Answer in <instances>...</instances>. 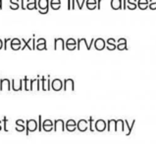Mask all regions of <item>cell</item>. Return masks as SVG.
I'll list each match as a JSON object with an SVG mask.
<instances>
[{"mask_svg":"<svg viewBox=\"0 0 156 144\" xmlns=\"http://www.w3.org/2000/svg\"><path fill=\"white\" fill-rule=\"evenodd\" d=\"M19 3H11L10 4V9L11 10H17L19 9Z\"/></svg>","mask_w":156,"mask_h":144,"instance_id":"20","label":"cell"},{"mask_svg":"<svg viewBox=\"0 0 156 144\" xmlns=\"http://www.w3.org/2000/svg\"><path fill=\"white\" fill-rule=\"evenodd\" d=\"M25 2H26V0H21V8L23 10H26L27 9L26 6H25Z\"/></svg>","mask_w":156,"mask_h":144,"instance_id":"34","label":"cell"},{"mask_svg":"<svg viewBox=\"0 0 156 144\" xmlns=\"http://www.w3.org/2000/svg\"><path fill=\"white\" fill-rule=\"evenodd\" d=\"M95 126H96V129L97 130H103L105 128V123L103 120H97L96 124H95Z\"/></svg>","mask_w":156,"mask_h":144,"instance_id":"11","label":"cell"},{"mask_svg":"<svg viewBox=\"0 0 156 144\" xmlns=\"http://www.w3.org/2000/svg\"><path fill=\"white\" fill-rule=\"evenodd\" d=\"M47 80L45 79L44 77H41V90L43 91H47V87H46V84H45V82Z\"/></svg>","mask_w":156,"mask_h":144,"instance_id":"16","label":"cell"},{"mask_svg":"<svg viewBox=\"0 0 156 144\" xmlns=\"http://www.w3.org/2000/svg\"><path fill=\"white\" fill-rule=\"evenodd\" d=\"M4 46V43H3V42H2V40L0 39V50H2V47Z\"/></svg>","mask_w":156,"mask_h":144,"instance_id":"46","label":"cell"},{"mask_svg":"<svg viewBox=\"0 0 156 144\" xmlns=\"http://www.w3.org/2000/svg\"><path fill=\"white\" fill-rule=\"evenodd\" d=\"M38 12L39 13H41V14H47V13H48V9H46V10H44V11H41V10H38Z\"/></svg>","mask_w":156,"mask_h":144,"instance_id":"44","label":"cell"},{"mask_svg":"<svg viewBox=\"0 0 156 144\" xmlns=\"http://www.w3.org/2000/svg\"><path fill=\"white\" fill-rule=\"evenodd\" d=\"M23 79H12V90L18 92V91H22L23 90Z\"/></svg>","mask_w":156,"mask_h":144,"instance_id":"3","label":"cell"},{"mask_svg":"<svg viewBox=\"0 0 156 144\" xmlns=\"http://www.w3.org/2000/svg\"><path fill=\"white\" fill-rule=\"evenodd\" d=\"M21 41L23 42V43H24V46H22V50H24L26 49V47H28L29 50H33V47L30 46V42H33V39H29V40H28V42H27V41L25 40V39H22Z\"/></svg>","mask_w":156,"mask_h":144,"instance_id":"10","label":"cell"},{"mask_svg":"<svg viewBox=\"0 0 156 144\" xmlns=\"http://www.w3.org/2000/svg\"><path fill=\"white\" fill-rule=\"evenodd\" d=\"M50 4H61V0H51Z\"/></svg>","mask_w":156,"mask_h":144,"instance_id":"38","label":"cell"},{"mask_svg":"<svg viewBox=\"0 0 156 144\" xmlns=\"http://www.w3.org/2000/svg\"><path fill=\"white\" fill-rule=\"evenodd\" d=\"M11 49L13 50H22V45H10Z\"/></svg>","mask_w":156,"mask_h":144,"instance_id":"23","label":"cell"},{"mask_svg":"<svg viewBox=\"0 0 156 144\" xmlns=\"http://www.w3.org/2000/svg\"><path fill=\"white\" fill-rule=\"evenodd\" d=\"M110 4L113 10H120L123 8V0H111Z\"/></svg>","mask_w":156,"mask_h":144,"instance_id":"6","label":"cell"},{"mask_svg":"<svg viewBox=\"0 0 156 144\" xmlns=\"http://www.w3.org/2000/svg\"><path fill=\"white\" fill-rule=\"evenodd\" d=\"M66 47L69 50H75L77 49V45H66Z\"/></svg>","mask_w":156,"mask_h":144,"instance_id":"27","label":"cell"},{"mask_svg":"<svg viewBox=\"0 0 156 144\" xmlns=\"http://www.w3.org/2000/svg\"><path fill=\"white\" fill-rule=\"evenodd\" d=\"M10 45H22V41L20 40V39H12L11 42H10Z\"/></svg>","mask_w":156,"mask_h":144,"instance_id":"18","label":"cell"},{"mask_svg":"<svg viewBox=\"0 0 156 144\" xmlns=\"http://www.w3.org/2000/svg\"><path fill=\"white\" fill-rule=\"evenodd\" d=\"M11 40L12 39H5V40H4V50H7V43L9 42H11Z\"/></svg>","mask_w":156,"mask_h":144,"instance_id":"32","label":"cell"},{"mask_svg":"<svg viewBox=\"0 0 156 144\" xmlns=\"http://www.w3.org/2000/svg\"><path fill=\"white\" fill-rule=\"evenodd\" d=\"M27 124H28V128L30 129V130H34L35 128H37V123H35V120H29L28 123H27Z\"/></svg>","mask_w":156,"mask_h":144,"instance_id":"13","label":"cell"},{"mask_svg":"<svg viewBox=\"0 0 156 144\" xmlns=\"http://www.w3.org/2000/svg\"><path fill=\"white\" fill-rule=\"evenodd\" d=\"M49 0H38V3H37V5H38V9L39 10H41V11H44V10H46V9H49Z\"/></svg>","mask_w":156,"mask_h":144,"instance_id":"8","label":"cell"},{"mask_svg":"<svg viewBox=\"0 0 156 144\" xmlns=\"http://www.w3.org/2000/svg\"><path fill=\"white\" fill-rule=\"evenodd\" d=\"M30 3H37V0H27V4H30Z\"/></svg>","mask_w":156,"mask_h":144,"instance_id":"43","label":"cell"},{"mask_svg":"<svg viewBox=\"0 0 156 144\" xmlns=\"http://www.w3.org/2000/svg\"><path fill=\"white\" fill-rule=\"evenodd\" d=\"M106 49L108 50H115L116 49H117V46L116 45H107Z\"/></svg>","mask_w":156,"mask_h":144,"instance_id":"29","label":"cell"},{"mask_svg":"<svg viewBox=\"0 0 156 144\" xmlns=\"http://www.w3.org/2000/svg\"><path fill=\"white\" fill-rule=\"evenodd\" d=\"M65 45H78V42H77V41L75 40V39L70 38V39L67 40V42H65Z\"/></svg>","mask_w":156,"mask_h":144,"instance_id":"17","label":"cell"},{"mask_svg":"<svg viewBox=\"0 0 156 144\" xmlns=\"http://www.w3.org/2000/svg\"><path fill=\"white\" fill-rule=\"evenodd\" d=\"M50 6L53 10H59L61 7V4H50Z\"/></svg>","mask_w":156,"mask_h":144,"instance_id":"28","label":"cell"},{"mask_svg":"<svg viewBox=\"0 0 156 144\" xmlns=\"http://www.w3.org/2000/svg\"><path fill=\"white\" fill-rule=\"evenodd\" d=\"M10 80L7 79V78H4V79L0 80V91L4 90V87H6V89L8 91L11 90V84H10Z\"/></svg>","mask_w":156,"mask_h":144,"instance_id":"7","label":"cell"},{"mask_svg":"<svg viewBox=\"0 0 156 144\" xmlns=\"http://www.w3.org/2000/svg\"><path fill=\"white\" fill-rule=\"evenodd\" d=\"M128 2H127V0H123V9L125 10V9H127V4Z\"/></svg>","mask_w":156,"mask_h":144,"instance_id":"41","label":"cell"},{"mask_svg":"<svg viewBox=\"0 0 156 144\" xmlns=\"http://www.w3.org/2000/svg\"><path fill=\"white\" fill-rule=\"evenodd\" d=\"M103 1V0H97V8H98V10L101 9V2Z\"/></svg>","mask_w":156,"mask_h":144,"instance_id":"39","label":"cell"},{"mask_svg":"<svg viewBox=\"0 0 156 144\" xmlns=\"http://www.w3.org/2000/svg\"><path fill=\"white\" fill-rule=\"evenodd\" d=\"M87 8L88 10H94L95 8H97L96 4H87Z\"/></svg>","mask_w":156,"mask_h":144,"instance_id":"26","label":"cell"},{"mask_svg":"<svg viewBox=\"0 0 156 144\" xmlns=\"http://www.w3.org/2000/svg\"><path fill=\"white\" fill-rule=\"evenodd\" d=\"M77 42H78V45H77V50H81L82 46H86L87 50H90V46H88L87 43V40H86V39H83H83H79Z\"/></svg>","mask_w":156,"mask_h":144,"instance_id":"9","label":"cell"},{"mask_svg":"<svg viewBox=\"0 0 156 144\" xmlns=\"http://www.w3.org/2000/svg\"><path fill=\"white\" fill-rule=\"evenodd\" d=\"M137 4H149V1L148 0H139Z\"/></svg>","mask_w":156,"mask_h":144,"instance_id":"33","label":"cell"},{"mask_svg":"<svg viewBox=\"0 0 156 144\" xmlns=\"http://www.w3.org/2000/svg\"><path fill=\"white\" fill-rule=\"evenodd\" d=\"M156 3V0H149V4H153Z\"/></svg>","mask_w":156,"mask_h":144,"instance_id":"48","label":"cell"},{"mask_svg":"<svg viewBox=\"0 0 156 144\" xmlns=\"http://www.w3.org/2000/svg\"><path fill=\"white\" fill-rule=\"evenodd\" d=\"M117 49L119 50H128V47H127V45L123 43V45H117Z\"/></svg>","mask_w":156,"mask_h":144,"instance_id":"24","label":"cell"},{"mask_svg":"<svg viewBox=\"0 0 156 144\" xmlns=\"http://www.w3.org/2000/svg\"><path fill=\"white\" fill-rule=\"evenodd\" d=\"M75 4H76V0H72V10H75V8H76Z\"/></svg>","mask_w":156,"mask_h":144,"instance_id":"45","label":"cell"},{"mask_svg":"<svg viewBox=\"0 0 156 144\" xmlns=\"http://www.w3.org/2000/svg\"><path fill=\"white\" fill-rule=\"evenodd\" d=\"M128 4H137L136 0H127Z\"/></svg>","mask_w":156,"mask_h":144,"instance_id":"40","label":"cell"},{"mask_svg":"<svg viewBox=\"0 0 156 144\" xmlns=\"http://www.w3.org/2000/svg\"><path fill=\"white\" fill-rule=\"evenodd\" d=\"M148 5L149 4H137V7H139L140 10H145L148 8Z\"/></svg>","mask_w":156,"mask_h":144,"instance_id":"22","label":"cell"},{"mask_svg":"<svg viewBox=\"0 0 156 144\" xmlns=\"http://www.w3.org/2000/svg\"><path fill=\"white\" fill-rule=\"evenodd\" d=\"M71 1H72V0H68V10H71L72 9V3H71Z\"/></svg>","mask_w":156,"mask_h":144,"instance_id":"42","label":"cell"},{"mask_svg":"<svg viewBox=\"0 0 156 144\" xmlns=\"http://www.w3.org/2000/svg\"><path fill=\"white\" fill-rule=\"evenodd\" d=\"M51 90V81L50 79H47V91Z\"/></svg>","mask_w":156,"mask_h":144,"instance_id":"36","label":"cell"},{"mask_svg":"<svg viewBox=\"0 0 156 144\" xmlns=\"http://www.w3.org/2000/svg\"><path fill=\"white\" fill-rule=\"evenodd\" d=\"M63 82H62L61 79H59V78H55L54 80H52L51 82V88L54 90V91H61L62 89H63Z\"/></svg>","mask_w":156,"mask_h":144,"instance_id":"2","label":"cell"},{"mask_svg":"<svg viewBox=\"0 0 156 144\" xmlns=\"http://www.w3.org/2000/svg\"><path fill=\"white\" fill-rule=\"evenodd\" d=\"M118 45H123V43H125V45H127V40H126V39H119V40H118Z\"/></svg>","mask_w":156,"mask_h":144,"instance_id":"31","label":"cell"},{"mask_svg":"<svg viewBox=\"0 0 156 144\" xmlns=\"http://www.w3.org/2000/svg\"><path fill=\"white\" fill-rule=\"evenodd\" d=\"M35 42H37V45H41V43H46V40H45V39H43V38H41V39H38V40L35 41Z\"/></svg>","mask_w":156,"mask_h":144,"instance_id":"30","label":"cell"},{"mask_svg":"<svg viewBox=\"0 0 156 144\" xmlns=\"http://www.w3.org/2000/svg\"><path fill=\"white\" fill-rule=\"evenodd\" d=\"M148 8H150L151 10H156V3L149 4V5H148Z\"/></svg>","mask_w":156,"mask_h":144,"instance_id":"35","label":"cell"},{"mask_svg":"<svg viewBox=\"0 0 156 144\" xmlns=\"http://www.w3.org/2000/svg\"><path fill=\"white\" fill-rule=\"evenodd\" d=\"M35 49L38 50H47L46 47V43H41V45H37V46H35Z\"/></svg>","mask_w":156,"mask_h":144,"instance_id":"19","label":"cell"},{"mask_svg":"<svg viewBox=\"0 0 156 144\" xmlns=\"http://www.w3.org/2000/svg\"><path fill=\"white\" fill-rule=\"evenodd\" d=\"M19 0H10V3H18Z\"/></svg>","mask_w":156,"mask_h":144,"instance_id":"47","label":"cell"},{"mask_svg":"<svg viewBox=\"0 0 156 144\" xmlns=\"http://www.w3.org/2000/svg\"><path fill=\"white\" fill-rule=\"evenodd\" d=\"M26 8L29 10H34V9H37V3H30V4H27Z\"/></svg>","mask_w":156,"mask_h":144,"instance_id":"15","label":"cell"},{"mask_svg":"<svg viewBox=\"0 0 156 144\" xmlns=\"http://www.w3.org/2000/svg\"><path fill=\"white\" fill-rule=\"evenodd\" d=\"M65 42L63 39H61V38H58V39H55L54 40V50H57L58 49H60L62 50H65Z\"/></svg>","mask_w":156,"mask_h":144,"instance_id":"5","label":"cell"},{"mask_svg":"<svg viewBox=\"0 0 156 144\" xmlns=\"http://www.w3.org/2000/svg\"><path fill=\"white\" fill-rule=\"evenodd\" d=\"M106 45H116V40H115V39H112V38L107 39Z\"/></svg>","mask_w":156,"mask_h":144,"instance_id":"21","label":"cell"},{"mask_svg":"<svg viewBox=\"0 0 156 144\" xmlns=\"http://www.w3.org/2000/svg\"><path fill=\"white\" fill-rule=\"evenodd\" d=\"M23 81H24V83H25V90L26 91H30V85H29V83H30V79H29L28 77H25L24 79H23Z\"/></svg>","mask_w":156,"mask_h":144,"instance_id":"14","label":"cell"},{"mask_svg":"<svg viewBox=\"0 0 156 144\" xmlns=\"http://www.w3.org/2000/svg\"><path fill=\"white\" fill-rule=\"evenodd\" d=\"M78 126H79L80 130H86L87 127V123L86 120H80Z\"/></svg>","mask_w":156,"mask_h":144,"instance_id":"12","label":"cell"},{"mask_svg":"<svg viewBox=\"0 0 156 144\" xmlns=\"http://www.w3.org/2000/svg\"><path fill=\"white\" fill-rule=\"evenodd\" d=\"M93 45H94V47L96 50H103L106 47V42L103 40V39L98 38V39H95Z\"/></svg>","mask_w":156,"mask_h":144,"instance_id":"4","label":"cell"},{"mask_svg":"<svg viewBox=\"0 0 156 144\" xmlns=\"http://www.w3.org/2000/svg\"><path fill=\"white\" fill-rule=\"evenodd\" d=\"M2 9V0H0V10Z\"/></svg>","mask_w":156,"mask_h":144,"instance_id":"49","label":"cell"},{"mask_svg":"<svg viewBox=\"0 0 156 144\" xmlns=\"http://www.w3.org/2000/svg\"><path fill=\"white\" fill-rule=\"evenodd\" d=\"M127 8H128V9H130V10H136L137 8V4H128Z\"/></svg>","mask_w":156,"mask_h":144,"instance_id":"25","label":"cell"},{"mask_svg":"<svg viewBox=\"0 0 156 144\" xmlns=\"http://www.w3.org/2000/svg\"><path fill=\"white\" fill-rule=\"evenodd\" d=\"M87 4H96L97 5V1L96 0H87Z\"/></svg>","mask_w":156,"mask_h":144,"instance_id":"37","label":"cell"},{"mask_svg":"<svg viewBox=\"0 0 156 144\" xmlns=\"http://www.w3.org/2000/svg\"><path fill=\"white\" fill-rule=\"evenodd\" d=\"M63 90L64 91H72V92H74L75 91V82L73 79H71V78H68V79H65L63 81Z\"/></svg>","mask_w":156,"mask_h":144,"instance_id":"1","label":"cell"}]
</instances>
